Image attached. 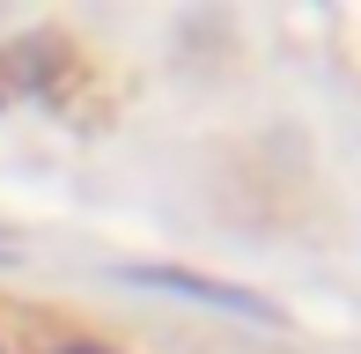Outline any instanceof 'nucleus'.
Returning <instances> with one entry per match:
<instances>
[{
	"label": "nucleus",
	"instance_id": "1",
	"mask_svg": "<svg viewBox=\"0 0 361 354\" xmlns=\"http://www.w3.org/2000/svg\"><path fill=\"white\" fill-rule=\"evenodd\" d=\"M126 281H140V288H177V295H200V303H214V310H236V317H281L273 303H258L251 288H228V281H200V273H177V266H126Z\"/></svg>",
	"mask_w": 361,
	"mask_h": 354
},
{
	"label": "nucleus",
	"instance_id": "2",
	"mask_svg": "<svg viewBox=\"0 0 361 354\" xmlns=\"http://www.w3.org/2000/svg\"><path fill=\"white\" fill-rule=\"evenodd\" d=\"M74 354H104V347H74Z\"/></svg>",
	"mask_w": 361,
	"mask_h": 354
}]
</instances>
